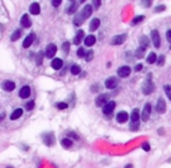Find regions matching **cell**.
Segmentation results:
<instances>
[{
  "label": "cell",
  "instance_id": "cell-11",
  "mask_svg": "<svg viewBox=\"0 0 171 168\" xmlns=\"http://www.w3.org/2000/svg\"><path fill=\"white\" fill-rule=\"evenodd\" d=\"M108 95L103 94V95H99L98 97L95 98V105L97 106H104L106 103L108 102Z\"/></svg>",
  "mask_w": 171,
  "mask_h": 168
},
{
  "label": "cell",
  "instance_id": "cell-29",
  "mask_svg": "<svg viewBox=\"0 0 171 168\" xmlns=\"http://www.w3.org/2000/svg\"><path fill=\"white\" fill-rule=\"evenodd\" d=\"M84 22V20H83V18L80 16V14H77L76 16H75V19H73V24H75V26H81V24Z\"/></svg>",
  "mask_w": 171,
  "mask_h": 168
},
{
  "label": "cell",
  "instance_id": "cell-26",
  "mask_svg": "<svg viewBox=\"0 0 171 168\" xmlns=\"http://www.w3.org/2000/svg\"><path fill=\"white\" fill-rule=\"evenodd\" d=\"M77 7H78V5H77L75 1H72L71 6H69V7L66 8V13H68V14H73L76 11H77Z\"/></svg>",
  "mask_w": 171,
  "mask_h": 168
},
{
  "label": "cell",
  "instance_id": "cell-43",
  "mask_svg": "<svg viewBox=\"0 0 171 168\" xmlns=\"http://www.w3.org/2000/svg\"><path fill=\"white\" fill-rule=\"evenodd\" d=\"M34 105H35V102H34V100H30V102H28V103L26 104L27 110H32V109H34Z\"/></svg>",
  "mask_w": 171,
  "mask_h": 168
},
{
  "label": "cell",
  "instance_id": "cell-1",
  "mask_svg": "<svg viewBox=\"0 0 171 168\" xmlns=\"http://www.w3.org/2000/svg\"><path fill=\"white\" fill-rule=\"evenodd\" d=\"M154 90H155V84L153 83V81H151V74H149L148 80H145L143 82L142 91H143L145 95H150V94H153Z\"/></svg>",
  "mask_w": 171,
  "mask_h": 168
},
{
  "label": "cell",
  "instance_id": "cell-55",
  "mask_svg": "<svg viewBox=\"0 0 171 168\" xmlns=\"http://www.w3.org/2000/svg\"><path fill=\"white\" fill-rule=\"evenodd\" d=\"M170 49H171V46H170Z\"/></svg>",
  "mask_w": 171,
  "mask_h": 168
},
{
  "label": "cell",
  "instance_id": "cell-17",
  "mask_svg": "<svg viewBox=\"0 0 171 168\" xmlns=\"http://www.w3.org/2000/svg\"><path fill=\"white\" fill-rule=\"evenodd\" d=\"M1 86H2V89L5 91H13L15 89V84L12 81H5L4 83L1 84Z\"/></svg>",
  "mask_w": 171,
  "mask_h": 168
},
{
  "label": "cell",
  "instance_id": "cell-31",
  "mask_svg": "<svg viewBox=\"0 0 171 168\" xmlns=\"http://www.w3.org/2000/svg\"><path fill=\"white\" fill-rule=\"evenodd\" d=\"M145 49H143V48H137L136 49V52H135V56L137 57V58H142L143 57V55H145Z\"/></svg>",
  "mask_w": 171,
  "mask_h": 168
},
{
  "label": "cell",
  "instance_id": "cell-38",
  "mask_svg": "<svg viewBox=\"0 0 171 168\" xmlns=\"http://www.w3.org/2000/svg\"><path fill=\"white\" fill-rule=\"evenodd\" d=\"M62 49H63V52H64V53L68 54V53H69V50H70V43H69V42H64V43H63V46H62Z\"/></svg>",
  "mask_w": 171,
  "mask_h": 168
},
{
  "label": "cell",
  "instance_id": "cell-46",
  "mask_svg": "<svg viewBox=\"0 0 171 168\" xmlns=\"http://www.w3.org/2000/svg\"><path fill=\"white\" fill-rule=\"evenodd\" d=\"M167 40L169 42H171V29L167 32Z\"/></svg>",
  "mask_w": 171,
  "mask_h": 168
},
{
  "label": "cell",
  "instance_id": "cell-50",
  "mask_svg": "<svg viewBox=\"0 0 171 168\" xmlns=\"http://www.w3.org/2000/svg\"><path fill=\"white\" fill-rule=\"evenodd\" d=\"M4 118H5V112H1V113H0V122H1Z\"/></svg>",
  "mask_w": 171,
  "mask_h": 168
},
{
  "label": "cell",
  "instance_id": "cell-10",
  "mask_svg": "<svg viewBox=\"0 0 171 168\" xmlns=\"http://www.w3.org/2000/svg\"><path fill=\"white\" fill-rule=\"evenodd\" d=\"M119 84V81L117 77H109L105 81V86L107 89H114Z\"/></svg>",
  "mask_w": 171,
  "mask_h": 168
},
{
  "label": "cell",
  "instance_id": "cell-19",
  "mask_svg": "<svg viewBox=\"0 0 171 168\" xmlns=\"http://www.w3.org/2000/svg\"><path fill=\"white\" fill-rule=\"evenodd\" d=\"M84 38H85L84 30L79 29L78 32H77V34H76V36H75V39H73V43H75V44H79L80 42L83 41V39H84Z\"/></svg>",
  "mask_w": 171,
  "mask_h": 168
},
{
  "label": "cell",
  "instance_id": "cell-34",
  "mask_svg": "<svg viewBox=\"0 0 171 168\" xmlns=\"http://www.w3.org/2000/svg\"><path fill=\"white\" fill-rule=\"evenodd\" d=\"M143 19H145V16H143V15H137V16H135V18H134V20L132 21V25H135V24H139V22L143 21Z\"/></svg>",
  "mask_w": 171,
  "mask_h": 168
},
{
  "label": "cell",
  "instance_id": "cell-33",
  "mask_svg": "<svg viewBox=\"0 0 171 168\" xmlns=\"http://www.w3.org/2000/svg\"><path fill=\"white\" fill-rule=\"evenodd\" d=\"M79 72H80V67H79L78 64H73L71 67V74L72 75H78Z\"/></svg>",
  "mask_w": 171,
  "mask_h": 168
},
{
  "label": "cell",
  "instance_id": "cell-42",
  "mask_svg": "<svg viewBox=\"0 0 171 168\" xmlns=\"http://www.w3.org/2000/svg\"><path fill=\"white\" fill-rule=\"evenodd\" d=\"M151 4H153V0H142V5L145 6V8L150 7V6H151Z\"/></svg>",
  "mask_w": 171,
  "mask_h": 168
},
{
  "label": "cell",
  "instance_id": "cell-12",
  "mask_svg": "<svg viewBox=\"0 0 171 168\" xmlns=\"http://www.w3.org/2000/svg\"><path fill=\"white\" fill-rule=\"evenodd\" d=\"M151 41H153L154 46L156 48H159V46H161V38H159V34H158V32L156 29L151 30Z\"/></svg>",
  "mask_w": 171,
  "mask_h": 168
},
{
  "label": "cell",
  "instance_id": "cell-28",
  "mask_svg": "<svg viewBox=\"0 0 171 168\" xmlns=\"http://www.w3.org/2000/svg\"><path fill=\"white\" fill-rule=\"evenodd\" d=\"M156 60H157V55H156L155 53H150V54H149V56L147 57V62H148L149 64L155 63V62H156Z\"/></svg>",
  "mask_w": 171,
  "mask_h": 168
},
{
  "label": "cell",
  "instance_id": "cell-27",
  "mask_svg": "<svg viewBox=\"0 0 171 168\" xmlns=\"http://www.w3.org/2000/svg\"><path fill=\"white\" fill-rule=\"evenodd\" d=\"M61 144H62V146H63V147L69 148V147H71V146H72V140L69 139V138H63V139L61 140Z\"/></svg>",
  "mask_w": 171,
  "mask_h": 168
},
{
  "label": "cell",
  "instance_id": "cell-5",
  "mask_svg": "<svg viewBox=\"0 0 171 168\" xmlns=\"http://www.w3.org/2000/svg\"><path fill=\"white\" fill-rule=\"evenodd\" d=\"M93 12V8H92V6L91 5H85L84 6V8L81 10V12H80V16L83 18V20L85 21L87 18H90L91 16V14H92Z\"/></svg>",
  "mask_w": 171,
  "mask_h": 168
},
{
  "label": "cell",
  "instance_id": "cell-6",
  "mask_svg": "<svg viewBox=\"0 0 171 168\" xmlns=\"http://www.w3.org/2000/svg\"><path fill=\"white\" fill-rule=\"evenodd\" d=\"M131 67L129 66H123V67H120L118 69V75L119 77H121V78H125V77H128L129 75H131Z\"/></svg>",
  "mask_w": 171,
  "mask_h": 168
},
{
  "label": "cell",
  "instance_id": "cell-15",
  "mask_svg": "<svg viewBox=\"0 0 171 168\" xmlns=\"http://www.w3.org/2000/svg\"><path fill=\"white\" fill-rule=\"evenodd\" d=\"M34 40H35V34H34V33H30V34L27 36L26 39H25L23 43H22L23 48H29V47L32 46V43L34 42Z\"/></svg>",
  "mask_w": 171,
  "mask_h": 168
},
{
  "label": "cell",
  "instance_id": "cell-30",
  "mask_svg": "<svg viewBox=\"0 0 171 168\" xmlns=\"http://www.w3.org/2000/svg\"><path fill=\"white\" fill-rule=\"evenodd\" d=\"M21 34H22V32H21L20 29H16L13 34L11 35V40H12V41H16V40H19V38L21 36Z\"/></svg>",
  "mask_w": 171,
  "mask_h": 168
},
{
  "label": "cell",
  "instance_id": "cell-36",
  "mask_svg": "<svg viewBox=\"0 0 171 168\" xmlns=\"http://www.w3.org/2000/svg\"><path fill=\"white\" fill-rule=\"evenodd\" d=\"M164 91H165L168 98L171 100V85H164Z\"/></svg>",
  "mask_w": 171,
  "mask_h": 168
},
{
  "label": "cell",
  "instance_id": "cell-13",
  "mask_svg": "<svg viewBox=\"0 0 171 168\" xmlns=\"http://www.w3.org/2000/svg\"><path fill=\"white\" fill-rule=\"evenodd\" d=\"M167 109V105H165V100L163 98H158L157 100V105H156V110L158 113H164Z\"/></svg>",
  "mask_w": 171,
  "mask_h": 168
},
{
  "label": "cell",
  "instance_id": "cell-53",
  "mask_svg": "<svg viewBox=\"0 0 171 168\" xmlns=\"http://www.w3.org/2000/svg\"><path fill=\"white\" fill-rule=\"evenodd\" d=\"M70 1H71V2H72V1H75V0H70Z\"/></svg>",
  "mask_w": 171,
  "mask_h": 168
},
{
  "label": "cell",
  "instance_id": "cell-3",
  "mask_svg": "<svg viewBox=\"0 0 171 168\" xmlns=\"http://www.w3.org/2000/svg\"><path fill=\"white\" fill-rule=\"evenodd\" d=\"M114 109H115V102L108 100L105 105L103 106V112H104V114H106V116H111Z\"/></svg>",
  "mask_w": 171,
  "mask_h": 168
},
{
  "label": "cell",
  "instance_id": "cell-39",
  "mask_svg": "<svg viewBox=\"0 0 171 168\" xmlns=\"http://www.w3.org/2000/svg\"><path fill=\"white\" fill-rule=\"evenodd\" d=\"M57 109H59V110H64L68 108V104L66 103H63V102H59V103H57Z\"/></svg>",
  "mask_w": 171,
  "mask_h": 168
},
{
  "label": "cell",
  "instance_id": "cell-21",
  "mask_svg": "<svg viewBox=\"0 0 171 168\" xmlns=\"http://www.w3.org/2000/svg\"><path fill=\"white\" fill-rule=\"evenodd\" d=\"M29 95H30V88L29 86H23L21 90H20V92H19V96L21 98H23V99H26V98L29 97Z\"/></svg>",
  "mask_w": 171,
  "mask_h": 168
},
{
  "label": "cell",
  "instance_id": "cell-4",
  "mask_svg": "<svg viewBox=\"0 0 171 168\" xmlns=\"http://www.w3.org/2000/svg\"><path fill=\"white\" fill-rule=\"evenodd\" d=\"M42 139L43 142L47 145V146H53L55 144V136H54L53 132H48V133H44L42 136Z\"/></svg>",
  "mask_w": 171,
  "mask_h": 168
},
{
  "label": "cell",
  "instance_id": "cell-41",
  "mask_svg": "<svg viewBox=\"0 0 171 168\" xmlns=\"http://www.w3.org/2000/svg\"><path fill=\"white\" fill-rule=\"evenodd\" d=\"M77 55H78V57H84L85 56V49L83 47H80L77 50Z\"/></svg>",
  "mask_w": 171,
  "mask_h": 168
},
{
  "label": "cell",
  "instance_id": "cell-20",
  "mask_svg": "<svg viewBox=\"0 0 171 168\" xmlns=\"http://www.w3.org/2000/svg\"><path fill=\"white\" fill-rule=\"evenodd\" d=\"M63 67V61L61 58H54L51 62V68L55 70H59Z\"/></svg>",
  "mask_w": 171,
  "mask_h": 168
},
{
  "label": "cell",
  "instance_id": "cell-2",
  "mask_svg": "<svg viewBox=\"0 0 171 168\" xmlns=\"http://www.w3.org/2000/svg\"><path fill=\"white\" fill-rule=\"evenodd\" d=\"M132 122H131V130L136 131L140 126V111L137 109H134L132 112Z\"/></svg>",
  "mask_w": 171,
  "mask_h": 168
},
{
  "label": "cell",
  "instance_id": "cell-14",
  "mask_svg": "<svg viewBox=\"0 0 171 168\" xmlns=\"http://www.w3.org/2000/svg\"><path fill=\"white\" fill-rule=\"evenodd\" d=\"M20 24H21V26L23 28H29L32 26V21H30V19H29V15H28V14H23V15H22V18H21V20H20Z\"/></svg>",
  "mask_w": 171,
  "mask_h": 168
},
{
  "label": "cell",
  "instance_id": "cell-48",
  "mask_svg": "<svg viewBox=\"0 0 171 168\" xmlns=\"http://www.w3.org/2000/svg\"><path fill=\"white\" fill-rule=\"evenodd\" d=\"M142 67H143V66H142L141 63H139V64L135 67V71H140V70H142Z\"/></svg>",
  "mask_w": 171,
  "mask_h": 168
},
{
  "label": "cell",
  "instance_id": "cell-40",
  "mask_svg": "<svg viewBox=\"0 0 171 168\" xmlns=\"http://www.w3.org/2000/svg\"><path fill=\"white\" fill-rule=\"evenodd\" d=\"M92 4H93L94 10H98V8L100 7V5H101V0H93Z\"/></svg>",
  "mask_w": 171,
  "mask_h": 168
},
{
  "label": "cell",
  "instance_id": "cell-8",
  "mask_svg": "<svg viewBox=\"0 0 171 168\" xmlns=\"http://www.w3.org/2000/svg\"><path fill=\"white\" fill-rule=\"evenodd\" d=\"M150 113H151V105L149 103H147L143 108V111H142V114H141V118L143 122H147L150 117Z\"/></svg>",
  "mask_w": 171,
  "mask_h": 168
},
{
  "label": "cell",
  "instance_id": "cell-49",
  "mask_svg": "<svg viewBox=\"0 0 171 168\" xmlns=\"http://www.w3.org/2000/svg\"><path fill=\"white\" fill-rule=\"evenodd\" d=\"M143 150L147 151V152H148V151H150V147H149V145H148V144H145V145H143Z\"/></svg>",
  "mask_w": 171,
  "mask_h": 168
},
{
  "label": "cell",
  "instance_id": "cell-25",
  "mask_svg": "<svg viewBox=\"0 0 171 168\" xmlns=\"http://www.w3.org/2000/svg\"><path fill=\"white\" fill-rule=\"evenodd\" d=\"M84 42H85V46L91 47V46H93V44L95 43V36H93V35H89V36H86V38L84 39Z\"/></svg>",
  "mask_w": 171,
  "mask_h": 168
},
{
  "label": "cell",
  "instance_id": "cell-22",
  "mask_svg": "<svg viewBox=\"0 0 171 168\" xmlns=\"http://www.w3.org/2000/svg\"><path fill=\"white\" fill-rule=\"evenodd\" d=\"M22 114H23V110H22V109H15V110L12 112V114H11V119H12V120H16V119H19Z\"/></svg>",
  "mask_w": 171,
  "mask_h": 168
},
{
  "label": "cell",
  "instance_id": "cell-47",
  "mask_svg": "<svg viewBox=\"0 0 171 168\" xmlns=\"http://www.w3.org/2000/svg\"><path fill=\"white\" fill-rule=\"evenodd\" d=\"M68 136H69V137H71V138H73V139H78V137H77L75 133H72V132H69V133H68Z\"/></svg>",
  "mask_w": 171,
  "mask_h": 168
},
{
  "label": "cell",
  "instance_id": "cell-52",
  "mask_svg": "<svg viewBox=\"0 0 171 168\" xmlns=\"http://www.w3.org/2000/svg\"><path fill=\"white\" fill-rule=\"evenodd\" d=\"M84 1H85V0H80V2H84Z\"/></svg>",
  "mask_w": 171,
  "mask_h": 168
},
{
  "label": "cell",
  "instance_id": "cell-24",
  "mask_svg": "<svg viewBox=\"0 0 171 168\" xmlns=\"http://www.w3.org/2000/svg\"><path fill=\"white\" fill-rule=\"evenodd\" d=\"M149 43H150V41H149V39L147 38V36H141L140 38V47L141 48H143V49H147L148 47H149Z\"/></svg>",
  "mask_w": 171,
  "mask_h": 168
},
{
  "label": "cell",
  "instance_id": "cell-9",
  "mask_svg": "<svg viewBox=\"0 0 171 168\" xmlns=\"http://www.w3.org/2000/svg\"><path fill=\"white\" fill-rule=\"evenodd\" d=\"M127 39V34H120V35H115L113 39H112V44L113 46H118V44H122L123 42L126 41Z\"/></svg>",
  "mask_w": 171,
  "mask_h": 168
},
{
  "label": "cell",
  "instance_id": "cell-32",
  "mask_svg": "<svg viewBox=\"0 0 171 168\" xmlns=\"http://www.w3.org/2000/svg\"><path fill=\"white\" fill-rule=\"evenodd\" d=\"M43 56H44L43 52H39V54L36 55V64H37V66H41V64H42V62H43Z\"/></svg>",
  "mask_w": 171,
  "mask_h": 168
},
{
  "label": "cell",
  "instance_id": "cell-18",
  "mask_svg": "<svg viewBox=\"0 0 171 168\" xmlns=\"http://www.w3.org/2000/svg\"><path fill=\"white\" fill-rule=\"evenodd\" d=\"M29 12L33 14V15H37L41 12V8H40V5L37 2H33L29 7Z\"/></svg>",
  "mask_w": 171,
  "mask_h": 168
},
{
  "label": "cell",
  "instance_id": "cell-54",
  "mask_svg": "<svg viewBox=\"0 0 171 168\" xmlns=\"http://www.w3.org/2000/svg\"><path fill=\"white\" fill-rule=\"evenodd\" d=\"M7 168H12V167H7Z\"/></svg>",
  "mask_w": 171,
  "mask_h": 168
},
{
  "label": "cell",
  "instance_id": "cell-44",
  "mask_svg": "<svg viewBox=\"0 0 171 168\" xmlns=\"http://www.w3.org/2000/svg\"><path fill=\"white\" fill-rule=\"evenodd\" d=\"M164 10H165V6H164V5H159V6H157V7L155 8L154 12H155V13H159V12H163Z\"/></svg>",
  "mask_w": 171,
  "mask_h": 168
},
{
  "label": "cell",
  "instance_id": "cell-35",
  "mask_svg": "<svg viewBox=\"0 0 171 168\" xmlns=\"http://www.w3.org/2000/svg\"><path fill=\"white\" fill-rule=\"evenodd\" d=\"M93 55H94L93 50H89V52L85 54V60H86L87 62H90V61H91V60L93 58Z\"/></svg>",
  "mask_w": 171,
  "mask_h": 168
},
{
  "label": "cell",
  "instance_id": "cell-51",
  "mask_svg": "<svg viewBox=\"0 0 171 168\" xmlns=\"http://www.w3.org/2000/svg\"><path fill=\"white\" fill-rule=\"evenodd\" d=\"M126 168H133L132 165H128V166H126Z\"/></svg>",
  "mask_w": 171,
  "mask_h": 168
},
{
  "label": "cell",
  "instance_id": "cell-37",
  "mask_svg": "<svg viewBox=\"0 0 171 168\" xmlns=\"http://www.w3.org/2000/svg\"><path fill=\"white\" fill-rule=\"evenodd\" d=\"M156 61H157L158 66H159V67H162V66H163V63L165 62V56H164V55H159L158 60H156Z\"/></svg>",
  "mask_w": 171,
  "mask_h": 168
},
{
  "label": "cell",
  "instance_id": "cell-23",
  "mask_svg": "<svg viewBox=\"0 0 171 168\" xmlns=\"http://www.w3.org/2000/svg\"><path fill=\"white\" fill-rule=\"evenodd\" d=\"M100 26V20L98 18H94L92 21L90 22V30H97Z\"/></svg>",
  "mask_w": 171,
  "mask_h": 168
},
{
  "label": "cell",
  "instance_id": "cell-45",
  "mask_svg": "<svg viewBox=\"0 0 171 168\" xmlns=\"http://www.w3.org/2000/svg\"><path fill=\"white\" fill-rule=\"evenodd\" d=\"M61 2H62V0H51V5L54 7H58L61 5Z\"/></svg>",
  "mask_w": 171,
  "mask_h": 168
},
{
  "label": "cell",
  "instance_id": "cell-16",
  "mask_svg": "<svg viewBox=\"0 0 171 168\" xmlns=\"http://www.w3.org/2000/svg\"><path fill=\"white\" fill-rule=\"evenodd\" d=\"M128 120V114H127V112L125 111H121L118 113V116H117V122L120 123V124H123V123H126Z\"/></svg>",
  "mask_w": 171,
  "mask_h": 168
},
{
  "label": "cell",
  "instance_id": "cell-7",
  "mask_svg": "<svg viewBox=\"0 0 171 168\" xmlns=\"http://www.w3.org/2000/svg\"><path fill=\"white\" fill-rule=\"evenodd\" d=\"M56 52H57V47H56L54 43L48 44V46H47V49H46V57L53 58L54 56H55V54H56Z\"/></svg>",
  "mask_w": 171,
  "mask_h": 168
}]
</instances>
